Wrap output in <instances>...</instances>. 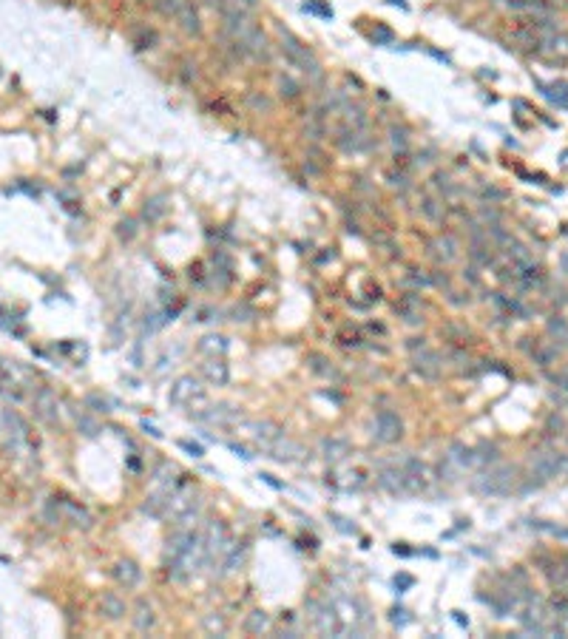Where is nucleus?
Masks as SVG:
<instances>
[{
  "instance_id": "f257e3e1",
  "label": "nucleus",
  "mask_w": 568,
  "mask_h": 639,
  "mask_svg": "<svg viewBox=\"0 0 568 639\" xmlns=\"http://www.w3.org/2000/svg\"><path fill=\"white\" fill-rule=\"evenodd\" d=\"M199 511H202V500H199L196 489L188 486V483H180L177 489H173V494L168 497L165 517H170L173 523H177V529H191V520L199 517Z\"/></svg>"
},
{
  "instance_id": "f03ea898",
  "label": "nucleus",
  "mask_w": 568,
  "mask_h": 639,
  "mask_svg": "<svg viewBox=\"0 0 568 639\" xmlns=\"http://www.w3.org/2000/svg\"><path fill=\"white\" fill-rule=\"evenodd\" d=\"M472 466H477V455L472 446H463V443H452L446 449V455L438 460V478L441 480H458L460 475H466Z\"/></svg>"
},
{
  "instance_id": "7ed1b4c3",
  "label": "nucleus",
  "mask_w": 568,
  "mask_h": 639,
  "mask_svg": "<svg viewBox=\"0 0 568 639\" xmlns=\"http://www.w3.org/2000/svg\"><path fill=\"white\" fill-rule=\"evenodd\" d=\"M233 537L222 520H210L202 531V548H205V566L207 563H222L225 554L233 548Z\"/></svg>"
},
{
  "instance_id": "20e7f679",
  "label": "nucleus",
  "mask_w": 568,
  "mask_h": 639,
  "mask_svg": "<svg viewBox=\"0 0 568 639\" xmlns=\"http://www.w3.org/2000/svg\"><path fill=\"white\" fill-rule=\"evenodd\" d=\"M514 483H517V469L503 463V466H495L489 472H483L480 478H474L472 486L480 494H509L514 489Z\"/></svg>"
},
{
  "instance_id": "39448f33",
  "label": "nucleus",
  "mask_w": 568,
  "mask_h": 639,
  "mask_svg": "<svg viewBox=\"0 0 568 639\" xmlns=\"http://www.w3.org/2000/svg\"><path fill=\"white\" fill-rule=\"evenodd\" d=\"M307 614H310L313 628L321 636H341L344 633V619L338 614V605H330V603H321V600H310L307 603Z\"/></svg>"
},
{
  "instance_id": "423d86ee",
  "label": "nucleus",
  "mask_w": 568,
  "mask_h": 639,
  "mask_svg": "<svg viewBox=\"0 0 568 639\" xmlns=\"http://www.w3.org/2000/svg\"><path fill=\"white\" fill-rule=\"evenodd\" d=\"M168 404L177 406V409H185V406H194V404H205L202 383L194 375L177 378V381L170 383V390H168Z\"/></svg>"
},
{
  "instance_id": "0eeeda50",
  "label": "nucleus",
  "mask_w": 568,
  "mask_h": 639,
  "mask_svg": "<svg viewBox=\"0 0 568 639\" xmlns=\"http://www.w3.org/2000/svg\"><path fill=\"white\" fill-rule=\"evenodd\" d=\"M529 469H532V475H537L540 480H551V478H557V475L565 472V469H568V460H565V455H560V452L537 449V452H532V457H529Z\"/></svg>"
},
{
  "instance_id": "6e6552de",
  "label": "nucleus",
  "mask_w": 568,
  "mask_h": 639,
  "mask_svg": "<svg viewBox=\"0 0 568 639\" xmlns=\"http://www.w3.org/2000/svg\"><path fill=\"white\" fill-rule=\"evenodd\" d=\"M372 435H375V441H381V443H398V441L404 438V420H401L395 412L384 409V412L375 415Z\"/></svg>"
},
{
  "instance_id": "1a4fd4ad",
  "label": "nucleus",
  "mask_w": 568,
  "mask_h": 639,
  "mask_svg": "<svg viewBox=\"0 0 568 639\" xmlns=\"http://www.w3.org/2000/svg\"><path fill=\"white\" fill-rule=\"evenodd\" d=\"M242 46V52H245V57H250V60H258V63H268L270 57H273V43H270V37L261 31L258 26L239 43Z\"/></svg>"
},
{
  "instance_id": "9d476101",
  "label": "nucleus",
  "mask_w": 568,
  "mask_h": 639,
  "mask_svg": "<svg viewBox=\"0 0 568 639\" xmlns=\"http://www.w3.org/2000/svg\"><path fill=\"white\" fill-rule=\"evenodd\" d=\"M245 429H247V435H250L261 449H265V452L284 435V429H282L276 420H247Z\"/></svg>"
},
{
  "instance_id": "9b49d317",
  "label": "nucleus",
  "mask_w": 568,
  "mask_h": 639,
  "mask_svg": "<svg viewBox=\"0 0 568 639\" xmlns=\"http://www.w3.org/2000/svg\"><path fill=\"white\" fill-rule=\"evenodd\" d=\"M196 420H205V423H213V426H233V423H242V412L231 404H216V406H207V409H199L194 412Z\"/></svg>"
},
{
  "instance_id": "f8f14e48",
  "label": "nucleus",
  "mask_w": 568,
  "mask_h": 639,
  "mask_svg": "<svg viewBox=\"0 0 568 639\" xmlns=\"http://www.w3.org/2000/svg\"><path fill=\"white\" fill-rule=\"evenodd\" d=\"M412 369H415L421 378L435 381V378H441V372H444V358H441L438 353H432V350L421 347V353H415V358H412Z\"/></svg>"
},
{
  "instance_id": "ddd939ff",
  "label": "nucleus",
  "mask_w": 568,
  "mask_h": 639,
  "mask_svg": "<svg viewBox=\"0 0 568 639\" xmlns=\"http://www.w3.org/2000/svg\"><path fill=\"white\" fill-rule=\"evenodd\" d=\"M34 409H37V415L46 420V423H52V426H60V415H57V395L49 390V387H40L37 392H34Z\"/></svg>"
},
{
  "instance_id": "4468645a",
  "label": "nucleus",
  "mask_w": 568,
  "mask_h": 639,
  "mask_svg": "<svg viewBox=\"0 0 568 639\" xmlns=\"http://www.w3.org/2000/svg\"><path fill=\"white\" fill-rule=\"evenodd\" d=\"M199 372H202V378L210 383V387H228L231 383V367L222 358H207Z\"/></svg>"
},
{
  "instance_id": "2eb2a0df",
  "label": "nucleus",
  "mask_w": 568,
  "mask_h": 639,
  "mask_svg": "<svg viewBox=\"0 0 568 639\" xmlns=\"http://www.w3.org/2000/svg\"><path fill=\"white\" fill-rule=\"evenodd\" d=\"M378 486L389 494L395 497H404L407 494V486H404V469L401 466H386L378 472Z\"/></svg>"
},
{
  "instance_id": "dca6fc26",
  "label": "nucleus",
  "mask_w": 568,
  "mask_h": 639,
  "mask_svg": "<svg viewBox=\"0 0 568 639\" xmlns=\"http://www.w3.org/2000/svg\"><path fill=\"white\" fill-rule=\"evenodd\" d=\"M268 455L276 457V460H282V463H293V460H301L304 455H307V449H304L301 443H296V441H290V438L282 435V438L268 449Z\"/></svg>"
},
{
  "instance_id": "f3484780",
  "label": "nucleus",
  "mask_w": 568,
  "mask_h": 639,
  "mask_svg": "<svg viewBox=\"0 0 568 639\" xmlns=\"http://www.w3.org/2000/svg\"><path fill=\"white\" fill-rule=\"evenodd\" d=\"M111 571H114L117 582L125 585V588H137V585L143 582V568H140L134 560H117Z\"/></svg>"
},
{
  "instance_id": "a211bd4d",
  "label": "nucleus",
  "mask_w": 568,
  "mask_h": 639,
  "mask_svg": "<svg viewBox=\"0 0 568 639\" xmlns=\"http://www.w3.org/2000/svg\"><path fill=\"white\" fill-rule=\"evenodd\" d=\"M432 250H435V256H438V262L449 265V262H455L458 256H460V242L452 233H441L438 239H435Z\"/></svg>"
},
{
  "instance_id": "6ab92c4d",
  "label": "nucleus",
  "mask_w": 568,
  "mask_h": 639,
  "mask_svg": "<svg viewBox=\"0 0 568 639\" xmlns=\"http://www.w3.org/2000/svg\"><path fill=\"white\" fill-rule=\"evenodd\" d=\"M100 611H103L108 619H122V617L128 614V605H125V600H122L117 591H108V594L100 596Z\"/></svg>"
},
{
  "instance_id": "aec40b11",
  "label": "nucleus",
  "mask_w": 568,
  "mask_h": 639,
  "mask_svg": "<svg viewBox=\"0 0 568 639\" xmlns=\"http://www.w3.org/2000/svg\"><path fill=\"white\" fill-rule=\"evenodd\" d=\"M324 108H316L313 114H307V122H304V134H307L313 142H321L327 134V119H324Z\"/></svg>"
},
{
  "instance_id": "412c9836",
  "label": "nucleus",
  "mask_w": 568,
  "mask_h": 639,
  "mask_svg": "<svg viewBox=\"0 0 568 639\" xmlns=\"http://www.w3.org/2000/svg\"><path fill=\"white\" fill-rule=\"evenodd\" d=\"M321 455L330 463H341L349 455V441L347 438H324L321 441Z\"/></svg>"
},
{
  "instance_id": "4be33fe9",
  "label": "nucleus",
  "mask_w": 568,
  "mask_h": 639,
  "mask_svg": "<svg viewBox=\"0 0 568 639\" xmlns=\"http://www.w3.org/2000/svg\"><path fill=\"white\" fill-rule=\"evenodd\" d=\"M177 23H180V29H182L185 34H191V37L202 34V20H199V12L194 9V3H188V6L177 15Z\"/></svg>"
},
{
  "instance_id": "5701e85b",
  "label": "nucleus",
  "mask_w": 568,
  "mask_h": 639,
  "mask_svg": "<svg viewBox=\"0 0 568 639\" xmlns=\"http://www.w3.org/2000/svg\"><path fill=\"white\" fill-rule=\"evenodd\" d=\"M154 622H156V617H154V605L148 603V600H137V605H134V628L137 631H151L154 628Z\"/></svg>"
},
{
  "instance_id": "b1692460",
  "label": "nucleus",
  "mask_w": 568,
  "mask_h": 639,
  "mask_svg": "<svg viewBox=\"0 0 568 639\" xmlns=\"http://www.w3.org/2000/svg\"><path fill=\"white\" fill-rule=\"evenodd\" d=\"M60 508H63V515H66L74 526H80V529H92V515H89V511H85L82 506H77V503H71V500H63Z\"/></svg>"
},
{
  "instance_id": "393cba45",
  "label": "nucleus",
  "mask_w": 568,
  "mask_h": 639,
  "mask_svg": "<svg viewBox=\"0 0 568 639\" xmlns=\"http://www.w3.org/2000/svg\"><path fill=\"white\" fill-rule=\"evenodd\" d=\"M421 213L429 222H441L444 219V199H435L429 193L421 196Z\"/></svg>"
},
{
  "instance_id": "a878e982",
  "label": "nucleus",
  "mask_w": 568,
  "mask_h": 639,
  "mask_svg": "<svg viewBox=\"0 0 568 639\" xmlns=\"http://www.w3.org/2000/svg\"><path fill=\"white\" fill-rule=\"evenodd\" d=\"M225 350H228V338H222V335H205L202 341H199V353H205V355H225Z\"/></svg>"
},
{
  "instance_id": "bb28decb",
  "label": "nucleus",
  "mask_w": 568,
  "mask_h": 639,
  "mask_svg": "<svg viewBox=\"0 0 568 639\" xmlns=\"http://www.w3.org/2000/svg\"><path fill=\"white\" fill-rule=\"evenodd\" d=\"M270 628V617L265 611H250L245 617V633H261Z\"/></svg>"
},
{
  "instance_id": "cd10ccee",
  "label": "nucleus",
  "mask_w": 568,
  "mask_h": 639,
  "mask_svg": "<svg viewBox=\"0 0 568 639\" xmlns=\"http://www.w3.org/2000/svg\"><path fill=\"white\" fill-rule=\"evenodd\" d=\"M154 3V9L159 12V15H165V17H177L191 0H151Z\"/></svg>"
},
{
  "instance_id": "c85d7f7f",
  "label": "nucleus",
  "mask_w": 568,
  "mask_h": 639,
  "mask_svg": "<svg viewBox=\"0 0 568 639\" xmlns=\"http://www.w3.org/2000/svg\"><path fill=\"white\" fill-rule=\"evenodd\" d=\"M276 85H279V97H284V100H298L301 97V85L287 74H282Z\"/></svg>"
},
{
  "instance_id": "c756f323",
  "label": "nucleus",
  "mask_w": 568,
  "mask_h": 639,
  "mask_svg": "<svg viewBox=\"0 0 568 639\" xmlns=\"http://www.w3.org/2000/svg\"><path fill=\"white\" fill-rule=\"evenodd\" d=\"M165 210H168V207H165V196H154V199L145 202V210H143V213H145L148 222H156V219L165 216Z\"/></svg>"
},
{
  "instance_id": "7c9ffc66",
  "label": "nucleus",
  "mask_w": 568,
  "mask_h": 639,
  "mask_svg": "<svg viewBox=\"0 0 568 639\" xmlns=\"http://www.w3.org/2000/svg\"><path fill=\"white\" fill-rule=\"evenodd\" d=\"M202 628L207 631V633H219V636H225L228 633V622H225V617L222 614H207L205 619H202Z\"/></svg>"
},
{
  "instance_id": "2f4dec72",
  "label": "nucleus",
  "mask_w": 568,
  "mask_h": 639,
  "mask_svg": "<svg viewBox=\"0 0 568 639\" xmlns=\"http://www.w3.org/2000/svg\"><path fill=\"white\" fill-rule=\"evenodd\" d=\"M532 355H534V361H537L540 367H548V364L557 358V347H551V344H546V341H540V344H534Z\"/></svg>"
},
{
  "instance_id": "473e14b6",
  "label": "nucleus",
  "mask_w": 568,
  "mask_h": 639,
  "mask_svg": "<svg viewBox=\"0 0 568 639\" xmlns=\"http://www.w3.org/2000/svg\"><path fill=\"white\" fill-rule=\"evenodd\" d=\"M389 142L395 145L398 151H407V145H409V134H407V128H401V125H389Z\"/></svg>"
},
{
  "instance_id": "72a5a7b5",
  "label": "nucleus",
  "mask_w": 568,
  "mask_h": 639,
  "mask_svg": "<svg viewBox=\"0 0 568 639\" xmlns=\"http://www.w3.org/2000/svg\"><path fill=\"white\" fill-rule=\"evenodd\" d=\"M245 103L256 111V114H268L270 111V100L265 97V94H256V91H250L247 97H245Z\"/></svg>"
},
{
  "instance_id": "f704fd0d",
  "label": "nucleus",
  "mask_w": 568,
  "mask_h": 639,
  "mask_svg": "<svg viewBox=\"0 0 568 639\" xmlns=\"http://www.w3.org/2000/svg\"><path fill=\"white\" fill-rule=\"evenodd\" d=\"M432 185H435V191H441V199L458 193V188L452 185V179H449L446 174H435V177H432Z\"/></svg>"
},
{
  "instance_id": "c9c22d12",
  "label": "nucleus",
  "mask_w": 568,
  "mask_h": 639,
  "mask_svg": "<svg viewBox=\"0 0 568 639\" xmlns=\"http://www.w3.org/2000/svg\"><path fill=\"white\" fill-rule=\"evenodd\" d=\"M117 233H119V239L131 242V239L137 236V222H134V219H122V222L117 225Z\"/></svg>"
},
{
  "instance_id": "e433bc0d",
  "label": "nucleus",
  "mask_w": 568,
  "mask_h": 639,
  "mask_svg": "<svg viewBox=\"0 0 568 639\" xmlns=\"http://www.w3.org/2000/svg\"><path fill=\"white\" fill-rule=\"evenodd\" d=\"M77 426H80V432H82V435H89V438H94V435L100 432V426H97L92 418H85V415H82V418H77Z\"/></svg>"
},
{
  "instance_id": "4c0bfd02",
  "label": "nucleus",
  "mask_w": 568,
  "mask_h": 639,
  "mask_svg": "<svg viewBox=\"0 0 568 639\" xmlns=\"http://www.w3.org/2000/svg\"><path fill=\"white\" fill-rule=\"evenodd\" d=\"M548 330H551V332H554L560 341H568V324H565L562 318H554V321L548 324Z\"/></svg>"
},
{
  "instance_id": "58836bf2",
  "label": "nucleus",
  "mask_w": 568,
  "mask_h": 639,
  "mask_svg": "<svg viewBox=\"0 0 568 639\" xmlns=\"http://www.w3.org/2000/svg\"><path fill=\"white\" fill-rule=\"evenodd\" d=\"M386 179H389L392 188H407V185H409V182H407V174H386Z\"/></svg>"
},
{
  "instance_id": "ea45409f",
  "label": "nucleus",
  "mask_w": 568,
  "mask_h": 639,
  "mask_svg": "<svg viewBox=\"0 0 568 639\" xmlns=\"http://www.w3.org/2000/svg\"><path fill=\"white\" fill-rule=\"evenodd\" d=\"M182 449H188L194 457H202L205 452H202V446H196V443H191V441H182Z\"/></svg>"
},
{
  "instance_id": "a19ab883",
  "label": "nucleus",
  "mask_w": 568,
  "mask_h": 639,
  "mask_svg": "<svg viewBox=\"0 0 568 639\" xmlns=\"http://www.w3.org/2000/svg\"><path fill=\"white\" fill-rule=\"evenodd\" d=\"M89 404H94V406H97V412H108V404H105V401H100L97 395H89Z\"/></svg>"
},
{
  "instance_id": "79ce46f5",
  "label": "nucleus",
  "mask_w": 568,
  "mask_h": 639,
  "mask_svg": "<svg viewBox=\"0 0 568 639\" xmlns=\"http://www.w3.org/2000/svg\"><path fill=\"white\" fill-rule=\"evenodd\" d=\"M199 3H205V6H210V9L219 12V9L225 6V0H199Z\"/></svg>"
},
{
  "instance_id": "37998d69",
  "label": "nucleus",
  "mask_w": 568,
  "mask_h": 639,
  "mask_svg": "<svg viewBox=\"0 0 568 639\" xmlns=\"http://www.w3.org/2000/svg\"><path fill=\"white\" fill-rule=\"evenodd\" d=\"M418 347H426L423 338H409V350H418Z\"/></svg>"
}]
</instances>
